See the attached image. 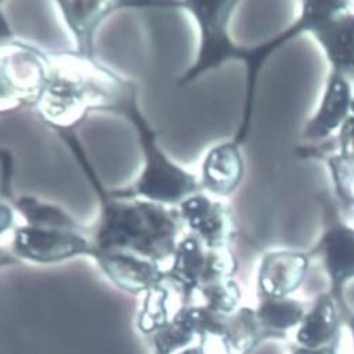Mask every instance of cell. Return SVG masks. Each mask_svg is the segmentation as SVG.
<instances>
[{
	"mask_svg": "<svg viewBox=\"0 0 354 354\" xmlns=\"http://www.w3.org/2000/svg\"><path fill=\"white\" fill-rule=\"evenodd\" d=\"M101 201L98 219L90 226L94 255L127 252L167 268L185 233L177 207L141 198H115L105 190L86 155L78 159Z\"/></svg>",
	"mask_w": 354,
	"mask_h": 354,
	"instance_id": "cell-1",
	"label": "cell"
},
{
	"mask_svg": "<svg viewBox=\"0 0 354 354\" xmlns=\"http://www.w3.org/2000/svg\"><path fill=\"white\" fill-rule=\"evenodd\" d=\"M124 82L97 59L49 52L46 82L34 111L52 130L77 129L91 112H109Z\"/></svg>",
	"mask_w": 354,
	"mask_h": 354,
	"instance_id": "cell-2",
	"label": "cell"
},
{
	"mask_svg": "<svg viewBox=\"0 0 354 354\" xmlns=\"http://www.w3.org/2000/svg\"><path fill=\"white\" fill-rule=\"evenodd\" d=\"M138 86L126 80L123 90L109 112L124 116L136 129L144 156V167L134 183L112 190L115 198H141L151 203L179 207L189 197L203 192L200 177L174 163L159 147L158 133L151 129L137 102Z\"/></svg>",
	"mask_w": 354,
	"mask_h": 354,
	"instance_id": "cell-3",
	"label": "cell"
},
{
	"mask_svg": "<svg viewBox=\"0 0 354 354\" xmlns=\"http://www.w3.org/2000/svg\"><path fill=\"white\" fill-rule=\"evenodd\" d=\"M237 2H174L173 8L189 12L200 30V48L194 64L179 78L177 85L185 86L207 71L216 68L227 60L247 63L250 49L239 48L229 37V23Z\"/></svg>",
	"mask_w": 354,
	"mask_h": 354,
	"instance_id": "cell-4",
	"label": "cell"
},
{
	"mask_svg": "<svg viewBox=\"0 0 354 354\" xmlns=\"http://www.w3.org/2000/svg\"><path fill=\"white\" fill-rule=\"evenodd\" d=\"M237 270L239 263L232 248L211 250L198 237L185 232L165 270V279L180 293L186 306H192L204 286L232 279Z\"/></svg>",
	"mask_w": 354,
	"mask_h": 354,
	"instance_id": "cell-5",
	"label": "cell"
},
{
	"mask_svg": "<svg viewBox=\"0 0 354 354\" xmlns=\"http://www.w3.org/2000/svg\"><path fill=\"white\" fill-rule=\"evenodd\" d=\"M49 52L15 39L0 44V115L35 109L46 82Z\"/></svg>",
	"mask_w": 354,
	"mask_h": 354,
	"instance_id": "cell-6",
	"label": "cell"
},
{
	"mask_svg": "<svg viewBox=\"0 0 354 354\" xmlns=\"http://www.w3.org/2000/svg\"><path fill=\"white\" fill-rule=\"evenodd\" d=\"M325 52L335 74L354 81V13L347 2H304L297 20Z\"/></svg>",
	"mask_w": 354,
	"mask_h": 354,
	"instance_id": "cell-7",
	"label": "cell"
},
{
	"mask_svg": "<svg viewBox=\"0 0 354 354\" xmlns=\"http://www.w3.org/2000/svg\"><path fill=\"white\" fill-rule=\"evenodd\" d=\"M324 209V230L310 250L311 261H318L330 281L329 293L337 301L340 313L348 307L343 299V286L354 279V226L340 214L339 205L326 194L318 197Z\"/></svg>",
	"mask_w": 354,
	"mask_h": 354,
	"instance_id": "cell-8",
	"label": "cell"
},
{
	"mask_svg": "<svg viewBox=\"0 0 354 354\" xmlns=\"http://www.w3.org/2000/svg\"><path fill=\"white\" fill-rule=\"evenodd\" d=\"M10 251L21 262L53 265L81 255L93 258L94 245L90 226L57 229L21 225L12 236Z\"/></svg>",
	"mask_w": 354,
	"mask_h": 354,
	"instance_id": "cell-9",
	"label": "cell"
},
{
	"mask_svg": "<svg viewBox=\"0 0 354 354\" xmlns=\"http://www.w3.org/2000/svg\"><path fill=\"white\" fill-rule=\"evenodd\" d=\"M177 211L185 232L198 237L211 250L232 248L239 237L240 227L233 209L204 192L185 200Z\"/></svg>",
	"mask_w": 354,
	"mask_h": 354,
	"instance_id": "cell-10",
	"label": "cell"
},
{
	"mask_svg": "<svg viewBox=\"0 0 354 354\" xmlns=\"http://www.w3.org/2000/svg\"><path fill=\"white\" fill-rule=\"evenodd\" d=\"M311 259L307 252L274 250L265 252L258 270L257 296L286 299L306 281Z\"/></svg>",
	"mask_w": 354,
	"mask_h": 354,
	"instance_id": "cell-11",
	"label": "cell"
},
{
	"mask_svg": "<svg viewBox=\"0 0 354 354\" xmlns=\"http://www.w3.org/2000/svg\"><path fill=\"white\" fill-rule=\"evenodd\" d=\"M64 26L67 27L74 48L73 52L81 57L95 60V35L101 24L115 12L122 9V2L91 0V2H55Z\"/></svg>",
	"mask_w": 354,
	"mask_h": 354,
	"instance_id": "cell-12",
	"label": "cell"
},
{
	"mask_svg": "<svg viewBox=\"0 0 354 354\" xmlns=\"http://www.w3.org/2000/svg\"><path fill=\"white\" fill-rule=\"evenodd\" d=\"M94 261L116 288L133 296L145 295L165 279V268L160 265L133 254L102 252Z\"/></svg>",
	"mask_w": 354,
	"mask_h": 354,
	"instance_id": "cell-13",
	"label": "cell"
},
{
	"mask_svg": "<svg viewBox=\"0 0 354 354\" xmlns=\"http://www.w3.org/2000/svg\"><path fill=\"white\" fill-rule=\"evenodd\" d=\"M353 101L351 81L343 75L330 73L322 102L317 113L307 122L303 137L315 144L332 138L348 118Z\"/></svg>",
	"mask_w": 354,
	"mask_h": 354,
	"instance_id": "cell-14",
	"label": "cell"
},
{
	"mask_svg": "<svg viewBox=\"0 0 354 354\" xmlns=\"http://www.w3.org/2000/svg\"><path fill=\"white\" fill-rule=\"evenodd\" d=\"M244 159L234 140L211 148L201 166V190L214 198H227L244 177Z\"/></svg>",
	"mask_w": 354,
	"mask_h": 354,
	"instance_id": "cell-15",
	"label": "cell"
},
{
	"mask_svg": "<svg viewBox=\"0 0 354 354\" xmlns=\"http://www.w3.org/2000/svg\"><path fill=\"white\" fill-rule=\"evenodd\" d=\"M342 325L337 301L329 292L321 293L297 328L296 344L306 348H322L340 343Z\"/></svg>",
	"mask_w": 354,
	"mask_h": 354,
	"instance_id": "cell-16",
	"label": "cell"
},
{
	"mask_svg": "<svg viewBox=\"0 0 354 354\" xmlns=\"http://www.w3.org/2000/svg\"><path fill=\"white\" fill-rule=\"evenodd\" d=\"M144 301L137 317L141 333L152 336L169 325L179 311L186 307L183 297L166 279L144 295Z\"/></svg>",
	"mask_w": 354,
	"mask_h": 354,
	"instance_id": "cell-17",
	"label": "cell"
},
{
	"mask_svg": "<svg viewBox=\"0 0 354 354\" xmlns=\"http://www.w3.org/2000/svg\"><path fill=\"white\" fill-rule=\"evenodd\" d=\"M258 321L271 339H286L288 330L299 328L306 317L307 307L303 301L292 297L271 299L258 297L255 308Z\"/></svg>",
	"mask_w": 354,
	"mask_h": 354,
	"instance_id": "cell-18",
	"label": "cell"
},
{
	"mask_svg": "<svg viewBox=\"0 0 354 354\" xmlns=\"http://www.w3.org/2000/svg\"><path fill=\"white\" fill-rule=\"evenodd\" d=\"M198 318L197 304L183 307L169 325L151 336L153 354H176L194 346L198 340Z\"/></svg>",
	"mask_w": 354,
	"mask_h": 354,
	"instance_id": "cell-19",
	"label": "cell"
},
{
	"mask_svg": "<svg viewBox=\"0 0 354 354\" xmlns=\"http://www.w3.org/2000/svg\"><path fill=\"white\" fill-rule=\"evenodd\" d=\"M16 212L24 219V225L35 227H57V229H80L78 223L60 205L44 201L34 196L17 197L13 203Z\"/></svg>",
	"mask_w": 354,
	"mask_h": 354,
	"instance_id": "cell-20",
	"label": "cell"
},
{
	"mask_svg": "<svg viewBox=\"0 0 354 354\" xmlns=\"http://www.w3.org/2000/svg\"><path fill=\"white\" fill-rule=\"evenodd\" d=\"M241 289L239 283L232 279H223L204 286L196 296L194 304L205 307L208 311L229 317L241 308Z\"/></svg>",
	"mask_w": 354,
	"mask_h": 354,
	"instance_id": "cell-21",
	"label": "cell"
},
{
	"mask_svg": "<svg viewBox=\"0 0 354 354\" xmlns=\"http://www.w3.org/2000/svg\"><path fill=\"white\" fill-rule=\"evenodd\" d=\"M315 158L325 159L329 155H336L339 159L354 163V101L351 104V111L343 126L340 127L337 136L318 144L315 147Z\"/></svg>",
	"mask_w": 354,
	"mask_h": 354,
	"instance_id": "cell-22",
	"label": "cell"
},
{
	"mask_svg": "<svg viewBox=\"0 0 354 354\" xmlns=\"http://www.w3.org/2000/svg\"><path fill=\"white\" fill-rule=\"evenodd\" d=\"M16 209L12 203L0 197V241H2L8 234L15 233L16 227L19 226L16 222Z\"/></svg>",
	"mask_w": 354,
	"mask_h": 354,
	"instance_id": "cell-23",
	"label": "cell"
},
{
	"mask_svg": "<svg viewBox=\"0 0 354 354\" xmlns=\"http://www.w3.org/2000/svg\"><path fill=\"white\" fill-rule=\"evenodd\" d=\"M3 3L0 2V44H6V42H12L16 39V35L5 16L3 12Z\"/></svg>",
	"mask_w": 354,
	"mask_h": 354,
	"instance_id": "cell-24",
	"label": "cell"
},
{
	"mask_svg": "<svg viewBox=\"0 0 354 354\" xmlns=\"http://www.w3.org/2000/svg\"><path fill=\"white\" fill-rule=\"evenodd\" d=\"M339 347H340V343L322 347V348H306L295 344L290 350V354H339Z\"/></svg>",
	"mask_w": 354,
	"mask_h": 354,
	"instance_id": "cell-25",
	"label": "cell"
},
{
	"mask_svg": "<svg viewBox=\"0 0 354 354\" xmlns=\"http://www.w3.org/2000/svg\"><path fill=\"white\" fill-rule=\"evenodd\" d=\"M23 263L15 254L10 251V248H5L0 245V268L8 267V265H20Z\"/></svg>",
	"mask_w": 354,
	"mask_h": 354,
	"instance_id": "cell-26",
	"label": "cell"
},
{
	"mask_svg": "<svg viewBox=\"0 0 354 354\" xmlns=\"http://www.w3.org/2000/svg\"><path fill=\"white\" fill-rule=\"evenodd\" d=\"M343 324H346V326L348 328L350 333H351V340H353V348H354V313L353 311H347L342 315Z\"/></svg>",
	"mask_w": 354,
	"mask_h": 354,
	"instance_id": "cell-27",
	"label": "cell"
},
{
	"mask_svg": "<svg viewBox=\"0 0 354 354\" xmlns=\"http://www.w3.org/2000/svg\"><path fill=\"white\" fill-rule=\"evenodd\" d=\"M176 354H201V350H200V347L197 344V346L187 347V348H185V350H182L179 353H176Z\"/></svg>",
	"mask_w": 354,
	"mask_h": 354,
	"instance_id": "cell-28",
	"label": "cell"
},
{
	"mask_svg": "<svg viewBox=\"0 0 354 354\" xmlns=\"http://www.w3.org/2000/svg\"><path fill=\"white\" fill-rule=\"evenodd\" d=\"M353 82H354V81H353Z\"/></svg>",
	"mask_w": 354,
	"mask_h": 354,
	"instance_id": "cell-29",
	"label": "cell"
}]
</instances>
